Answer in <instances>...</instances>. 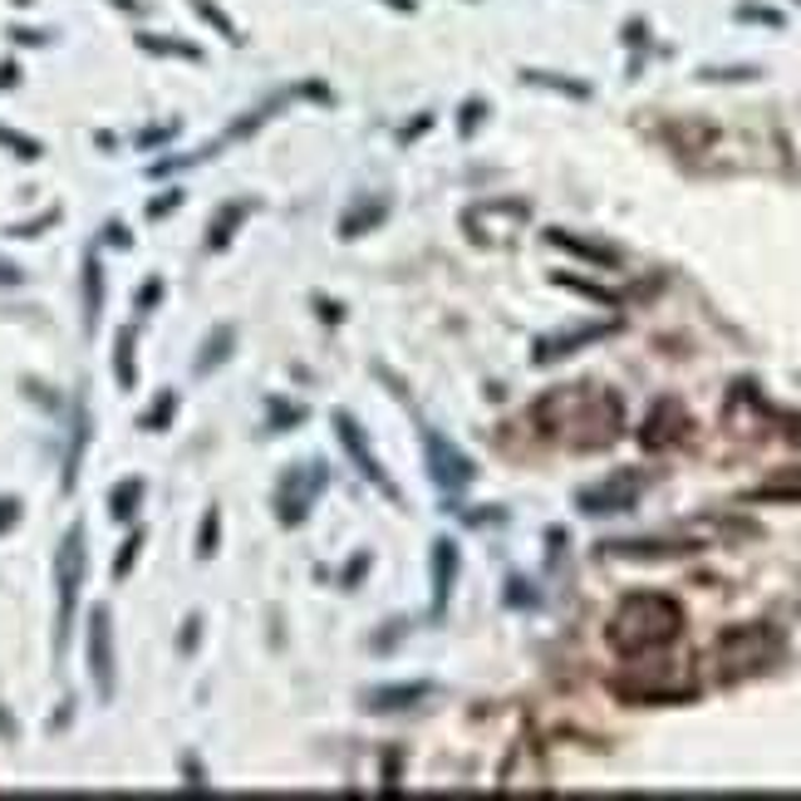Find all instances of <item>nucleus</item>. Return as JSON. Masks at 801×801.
Returning a JSON list of instances; mask_svg holds the SVG:
<instances>
[{
    "mask_svg": "<svg viewBox=\"0 0 801 801\" xmlns=\"http://www.w3.org/2000/svg\"><path fill=\"white\" fill-rule=\"evenodd\" d=\"M158 290H163V286H158V280H148V286H143V290H139V310H148V306H153V300H158Z\"/></svg>",
    "mask_w": 801,
    "mask_h": 801,
    "instance_id": "5701e85b",
    "label": "nucleus"
},
{
    "mask_svg": "<svg viewBox=\"0 0 801 801\" xmlns=\"http://www.w3.org/2000/svg\"><path fill=\"white\" fill-rule=\"evenodd\" d=\"M89 669H94L99 693L109 698V693H113V630H109V610L89 614Z\"/></svg>",
    "mask_w": 801,
    "mask_h": 801,
    "instance_id": "20e7f679",
    "label": "nucleus"
},
{
    "mask_svg": "<svg viewBox=\"0 0 801 801\" xmlns=\"http://www.w3.org/2000/svg\"><path fill=\"white\" fill-rule=\"evenodd\" d=\"M172 404H178V398H172V394H163L158 404H153L148 414H143V428H148V433H158V428H163V423H168V418H172Z\"/></svg>",
    "mask_w": 801,
    "mask_h": 801,
    "instance_id": "dca6fc26",
    "label": "nucleus"
},
{
    "mask_svg": "<svg viewBox=\"0 0 801 801\" xmlns=\"http://www.w3.org/2000/svg\"><path fill=\"white\" fill-rule=\"evenodd\" d=\"M143 50H163V55H182V60H198V50L192 45H163V40H153V35H143Z\"/></svg>",
    "mask_w": 801,
    "mask_h": 801,
    "instance_id": "6ab92c4d",
    "label": "nucleus"
},
{
    "mask_svg": "<svg viewBox=\"0 0 801 801\" xmlns=\"http://www.w3.org/2000/svg\"><path fill=\"white\" fill-rule=\"evenodd\" d=\"M113 374L123 388H133V330H119V355H113Z\"/></svg>",
    "mask_w": 801,
    "mask_h": 801,
    "instance_id": "2eb2a0df",
    "label": "nucleus"
},
{
    "mask_svg": "<svg viewBox=\"0 0 801 801\" xmlns=\"http://www.w3.org/2000/svg\"><path fill=\"white\" fill-rule=\"evenodd\" d=\"M335 433H339V443L349 447V457H355V463L364 467V477H369V482H384V473H379V463H374V457H369L364 438L355 433V423H349V418H335ZM384 487H388V482H384Z\"/></svg>",
    "mask_w": 801,
    "mask_h": 801,
    "instance_id": "1a4fd4ad",
    "label": "nucleus"
},
{
    "mask_svg": "<svg viewBox=\"0 0 801 801\" xmlns=\"http://www.w3.org/2000/svg\"><path fill=\"white\" fill-rule=\"evenodd\" d=\"M679 630H683V610L669 595H630L610 620V644L624 659H639V654H654L663 644H673Z\"/></svg>",
    "mask_w": 801,
    "mask_h": 801,
    "instance_id": "f257e3e1",
    "label": "nucleus"
},
{
    "mask_svg": "<svg viewBox=\"0 0 801 801\" xmlns=\"http://www.w3.org/2000/svg\"><path fill=\"white\" fill-rule=\"evenodd\" d=\"M99 300H104V276H99V261L84 266V325H99Z\"/></svg>",
    "mask_w": 801,
    "mask_h": 801,
    "instance_id": "9b49d317",
    "label": "nucleus"
},
{
    "mask_svg": "<svg viewBox=\"0 0 801 801\" xmlns=\"http://www.w3.org/2000/svg\"><path fill=\"white\" fill-rule=\"evenodd\" d=\"M752 502H801V477H781V482H767L752 492Z\"/></svg>",
    "mask_w": 801,
    "mask_h": 801,
    "instance_id": "ddd939ff",
    "label": "nucleus"
},
{
    "mask_svg": "<svg viewBox=\"0 0 801 801\" xmlns=\"http://www.w3.org/2000/svg\"><path fill=\"white\" fill-rule=\"evenodd\" d=\"M551 241L561 251H571V256H585V261H595V266H614L620 261V251H610V247H595V241H581V237H571V231H551Z\"/></svg>",
    "mask_w": 801,
    "mask_h": 801,
    "instance_id": "9d476101",
    "label": "nucleus"
},
{
    "mask_svg": "<svg viewBox=\"0 0 801 801\" xmlns=\"http://www.w3.org/2000/svg\"><path fill=\"white\" fill-rule=\"evenodd\" d=\"M139 546H143V536H129V546H123V555H119V561H113V575H119V581H123V575H129V565H133V555H139Z\"/></svg>",
    "mask_w": 801,
    "mask_h": 801,
    "instance_id": "aec40b11",
    "label": "nucleus"
},
{
    "mask_svg": "<svg viewBox=\"0 0 801 801\" xmlns=\"http://www.w3.org/2000/svg\"><path fill=\"white\" fill-rule=\"evenodd\" d=\"M212 551H217V512L202 522V555H212Z\"/></svg>",
    "mask_w": 801,
    "mask_h": 801,
    "instance_id": "4be33fe9",
    "label": "nucleus"
},
{
    "mask_svg": "<svg viewBox=\"0 0 801 801\" xmlns=\"http://www.w3.org/2000/svg\"><path fill=\"white\" fill-rule=\"evenodd\" d=\"M433 581H438V605L447 600L453 590V541H438V555H433Z\"/></svg>",
    "mask_w": 801,
    "mask_h": 801,
    "instance_id": "f8f14e48",
    "label": "nucleus"
},
{
    "mask_svg": "<svg viewBox=\"0 0 801 801\" xmlns=\"http://www.w3.org/2000/svg\"><path fill=\"white\" fill-rule=\"evenodd\" d=\"M0 280L11 286V280H21V271H15V266H0Z\"/></svg>",
    "mask_w": 801,
    "mask_h": 801,
    "instance_id": "393cba45",
    "label": "nucleus"
},
{
    "mask_svg": "<svg viewBox=\"0 0 801 801\" xmlns=\"http://www.w3.org/2000/svg\"><path fill=\"white\" fill-rule=\"evenodd\" d=\"M384 5H394V11H414V0H384Z\"/></svg>",
    "mask_w": 801,
    "mask_h": 801,
    "instance_id": "a878e982",
    "label": "nucleus"
},
{
    "mask_svg": "<svg viewBox=\"0 0 801 801\" xmlns=\"http://www.w3.org/2000/svg\"><path fill=\"white\" fill-rule=\"evenodd\" d=\"M139 497H143L139 477H133V482H119V487H113V516H119V522H129V516L139 512Z\"/></svg>",
    "mask_w": 801,
    "mask_h": 801,
    "instance_id": "4468645a",
    "label": "nucleus"
},
{
    "mask_svg": "<svg viewBox=\"0 0 801 801\" xmlns=\"http://www.w3.org/2000/svg\"><path fill=\"white\" fill-rule=\"evenodd\" d=\"M0 143L21 148V158H40V143H35V139H21V133H11V129H0Z\"/></svg>",
    "mask_w": 801,
    "mask_h": 801,
    "instance_id": "a211bd4d",
    "label": "nucleus"
},
{
    "mask_svg": "<svg viewBox=\"0 0 801 801\" xmlns=\"http://www.w3.org/2000/svg\"><path fill=\"white\" fill-rule=\"evenodd\" d=\"M55 581H60V644H64L70 620H74V605H80V585H84V526H70V536L60 541Z\"/></svg>",
    "mask_w": 801,
    "mask_h": 801,
    "instance_id": "7ed1b4c3",
    "label": "nucleus"
},
{
    "mask_svg": "<svg viewBox=\"0 0 801 801\" xmlns=\"http://www.w3.org/2000/svg\"><path fill=\"white\" fill-rule=\"evenodd\" d=\"M433 683H404V689H374L369 693V708L374 713H394V708H414L418 698H428Z\"/></svg>",
    "mask_w": 801,
    "mask_h": 801,
    "instance_id": "6e6552de",
    "label": "nucleus"
},
{
    "mask_svg": "<svg viewBox=\"0 0 801 801\" xmlns=\"http://www.w3.org/2000/svg\"><path fill=\"white\" fill-rule=\"evenodd\" d=\"M192 5H198V11H202V15H207V21H212V25H217V31H222V35H231V21H227V15H222V11H212L207 0H192ZM231 40H237V35H231Z\"/></svg>",
    "mask_w": 801,
    "mask_h": 801,
    "instance_id": "412c9836",
    "label": "nucleus"
},
{
    "mask_svg": "<svg viewBox=\"0 0 801 801\" xmlns=\"http://www.w3.org/2000/svg\"><path fill=\"white\" fill-rule=\"evenodd\" d=\"M15 516H21V506H15V502H0V531H5Z\"/></svg>",
    "mask_w": 801,
    "mask_h": 801,
    "instance_id": "b1692460",
    "label": "nucleus"
},
{
    "mask_svg": "<svg viewBox=\"0 0 801 801\" xmlns=\"http://www.w3.org/2000/svg\"><path fill=\"white\" fill-rule=\"evenodd\" d=\"M561 286H571V290H581V296H590V300H600V306H614V290H600V286H590V280H571V276H561Z\"/></svg>",
    "mask_w": 801,
    "mask_h": 801,
    "instance_id": "f3484780",
    "label": "nucleus"
},
{
    "mask_svg": "<svg viewBox=\"0 0 801 801\" xmlns=\"http://www.w3.org/2000/svg\"><path fill=\"white\" fill-rule=\"evenodd\" d=\"M634 497H639V482H630V477H624L620 487L610 482V487H600V492H585L581 506H585V512H624Z\"/></svg>",
    "mask_w": 801,
    "mask_h": 801,
    "instance_id": "0eeeda50",
    "label": "nucleus"
},
{
    "mask_svg": "<svg viewBox=\"0 0 801 801\" xmlns=\"http://www.w3.org/2000/svg\"><path fill=\"white\" fill-rule=\"evenodd\" d=\"M423 447H428V463H433V482H438V487H463V482H473V463H467L463 453H453V447H447L438 433H423Z\"/></svg>",
    "mask_w": 801,
    "mask_h": 801,
    "instance_id": "39448f33",
    "label": "nucleus"
},
{
    "mask_svg": "<svg viewBox=\"0 0 801 801\" xmlns=\"http://www.w3.org/2000/svg\"><path fill=\"white\" fill-rule=\"evenodd\" d=\"M605 335H610V325H585V330H571V335L541 339V345H536V364H546V359H561V355H571V349L590 345V339H605Z\"/></svg>",
    "mask_w": 801,
    "mask_h": 801,
    "instance_id": "423d86ee",
    "label": "nucleus"
},
{
    "mask_svg": "<svg viewBox=\"0 0 801 801\" xmlns=\"http://www.w3.org/2000/svg\"><path fill=\"white\" fill-rule=\"evenodd\" d=\"M772 654H777V634L762 630V624H748V630H732L722 634L718 644V659H722V673H752L762 669V663H772Z\"/></svg>",
    "mask_w": 801,
    "mask_h": 801,
    "instance_id": "f03ea898",
    "label": "nucleus"
}]
</instances>
